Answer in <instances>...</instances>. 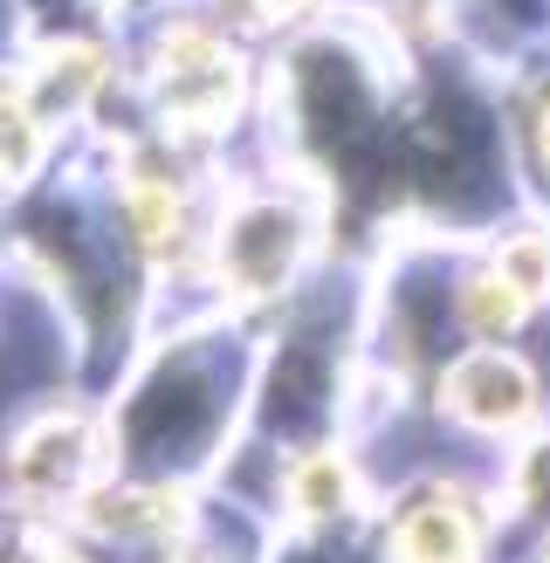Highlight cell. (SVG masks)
<instances>
[{
  "label": "cell",
  "mask_w": 550,
  "mask_h": 563,
  "mask_svg": "<svg viewBox=\"0 0 550 563\" xmlns=\"http://www.w3.org/2000/svg\"><path fill=\"white\" fill-rule=\"evenodd\" d=\"M262 330L228 309H193L165 330H145V351L103 406L110 474L207 488L228 474V454L248 440Z\"/></svg>",
  "instance_id": "obj_1"
},
{
  "label": "cell",
  "mask_w": 550,
  "mask_h": 563,
  "mask_svg": "<svg viewBox=\"0 0 550 563\" xmlns=\"http://www.w3.org/2000/svg\"><path fill=\"white\" fill-rule=\"evenodd\" d=\"M118 63L138 90V110H145L138 131L179 152H200L213 165L262 118V63L248 55V35L213 0H152L131 21Z\"/></svg>",
  "instance_id": "obj_2"
},
{
  "label": "cell",
  "mask_w": 550,
  "mask_h": 563,
  "mask_svg": "<svg viewBox=\"0 0 550 563\" xmlns=\"http://www.w3.org/2000/svg\"><path fill=\"white\" fill-rule=\"evenodd\" d=\"M330 268V200L283 173V165H255L220 173L213 228H207V262H200V302L228 309V317L255 323L289 309L310 282Z\"/></svg>",
  "instance_id": "obj_3"
},
{
  "label": "cell",
  "mask_w": 550,
  "mask_h": 563,
  "mask_svg": "<svg viewBox=\"0 0 550 563\" xmlns=\"http://www.w3.org/2000/svg\"><path fill=\"white\" fill-rule=\"evenodd\" d=\"M110 474V427L82 399L28 406L0 440V501L35 522H63Z\"/></svg>",
  "instance_id": "obj_4"
},
{
  "label": "cell",
  "mask_w": 550,
  "mask_h": 563,
  "mask_svg": "<svg viewBox=\"0 0 550 563\" xmlns=\"http://www.w3.org/2000/svg\"><path fill=\"white\" fill-rule=\"evenodd\" d=\"M372 543H378V563H495L503 509H495V488L475 482V474L420 467L393 495L378 488Z\"/></svg>",
  "instance_id": "obj_5"
},
{
  "label": "cell",
  "mask_w": 550,
  "mask_h": 563,
  "mask_svg": "<svg viewBox=\"0 0 550 563\" xmlns=\"http://www.w3.org/2000/svg\"><path fill=\"white\" fill-rule=\"evenodd\" d=\"M427 406H433V427L503 454L509 440L537 433L550 419V385L522 344H454L433 364Z\"/></svg>",
  "instance_id": "obj_6"
},
{
  "label": "cell",
  "mask_w": 550,
  "mask_h": 563,
  "mask_svg": "<svg viewBox=\"0 0 550 563\" xmlns=\"http://www.w3.org/2000/svg\"><path fill=\"white\" fill-rule=\"evenodd\" d=\"M488 488H495L503 522L530 529V537H550V419H543L537 433H522V440H509L503 454H495Z\"/></svg>",
  "instance_id": "obj_7"
},
{
  "label": "cell",
  "mask_w": 550,
  "mask_h": 563,
  "mask_svg": "<svg viewBox=\"0 0 550 563\" xmlns=\"http://www.w3.org/2000/svg\"><path fill=\"white\" fill-rule=\"evenodd\" d=\"M48 152H55V131L42 124V110L28 103L21 76H0V200H14L21 186H35Z\"/></svg>",
  "instance_id": "obj_8"
},
{
  "label": "cell",
  "mask_w": 550,
  "mask_h": 563,
  "mask_svg": "<svg viewBox=\"0 0 550 563\" xmlns=\"http://www.w3.org/2000/svg\"><path fill=\"white\" fill-rule=\"evenodd\" d=\"M522 563H550V537H537V550H530V556H522Z\"/></svg>",
  "instance_id": "obj_9"
}]
</instances>
